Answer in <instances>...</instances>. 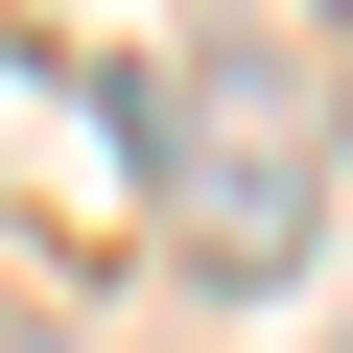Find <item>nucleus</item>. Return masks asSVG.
Segmentation results:
<instances>
[{
  "instance_id": "f257e3e1",
  "label": "nucleus",
  "mask_w": 353,
  "mask_h": 353,
  "mask_svg": "<svg viewBox=\"0 0 353 353\" xmlns=\"http://www.w3.org/2000/svg\"><path fill=\"white\" fill-rule=\"evenodd\" d=\"M141 212H165L189 283H306V212H330L306 94H283L259 48H189V71L141 94Z\"/></svg>"
}]
</instances>
